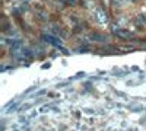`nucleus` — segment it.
Returning a JSON list of instances; mask_svg holds the SVG:
<instances>
[{
	"label": "nucleus",
	"instance_id": "nucleus-1",
	"mask_svg": "<svg viewBox=\"0 0 146 131\" xmlns=\"http://www.w3.org/2000/svg\"><path fill=\"white\" fill-rule=\"evenodd\" d=\"M94 16H95V19L98 20L100 23H107L108 22V18H107V15H105V12L101 9V7H96L95 9V12H94Z\"/></svg>",
	"mask_w": 146,
	"mask_h": 131
},
{
	"label": "nucleus",
	"instance_id": "nucleus-2",
	"mask_svg": "<svg viewBox=\"0 0 146 131\" xmlns=\"http://www.w3.org/2000/svg\"><path fill=\"white\" fill-rule=\"evenodd\" d=\"M114 34L118 35L120 38H124V39H129V38L135 37V35H133V32H130V31H127V29H115Z\"/></svg>",
	"mask_w": 146,
	"mask_h": 131
},
{
	"label": "nucleus",
	"instance_id": "nucleus-3",
	"mask_svg": "<svg viewBox=\"0 0 146 131\" xmlns=\"http://www.w3.org/2000/svg\"><path fill=\"white\" fill-rule=\"evenodd\" d=\"M42 39L47 41V42H50V44H53V45H56V47H58V48H62V41L54 38V37H51V35H42Z\"/></svg>",
	"mask_w": 146,
	"mask_h": 131
},
{
	"label": "nucleus",
	"instance_id": "nucleus-4",
	"mask_svg": "<svg viewBox=\"0 0 146 131\" xmlns=\"http://www.w3.org/2000/svg\"><path fill=\"white\" fill-rule=\"evenodd\" d=\"M89 39L94 42H105V41H108V37L107 35H101V34H91Z\"/></svg>",
	"mask_w": 146,
	"mask_h": 131
},
{
	"label": "nucleus",
	"instance_id": "nucleus-5",
	"mask_svg": "<svg viewBox=\"0 0 146 131\" xmlns=\"http://www.w3.org/2000/svg\"><path fill=\"white\" fill-rule=\"evenodd\" d=\"M60 2H63L66 5H73V3H75V0H60Z\"/></svg>",
	"mask_w": 146,
	"mask_h": 131
}]
</instances>
